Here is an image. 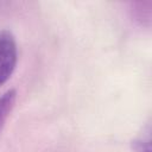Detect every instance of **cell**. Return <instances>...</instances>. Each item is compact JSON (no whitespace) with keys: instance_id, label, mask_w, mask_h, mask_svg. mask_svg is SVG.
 I'll use <instances>...</instances> for the list:
<instances>
[{"instance_id":"cell-2","label":"cell","mask_w":152,"mask_h":152,"mask_svg":"<svg viewBox=\"0 0 152 152\" xmlns=\"http://www.w3.org/2000/svg\"><path fill=\"white\" fill-rule=\"evenodd\" d=\"M15 100L17 91L14 89H10L0 96V133L14 108Z\"/></svg>"},{"instance_id":"cell-3","label":"cell","mask_w":152,"mask_h":152,"mask_svg":"<svg viewBox=\"0 0 152 152\" xmlns=\"http://www.w3.org/2000/svg\"><path fill=\"white\" fill-rule=\"evenodd\" d=\"M150 127H147L146 132H144L140 137H138L133 141L134 152H151V135Z\"/></svg>"},{"instance_id":"cell-1","label":"cell","mask_w":152,"mask_h":152,"mask_svg":"<svg viewBox=\"0 0 152 152\" xmlns=\"http://www.w3.org/2000/svg\"><path fill=\"white\" fill-rule=\"evenodd\" d=\"M18 59V49L13 34L10 31L0 32V86L13 74Z\"/></svg>"}]
</instances>
